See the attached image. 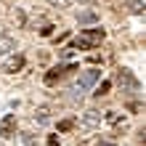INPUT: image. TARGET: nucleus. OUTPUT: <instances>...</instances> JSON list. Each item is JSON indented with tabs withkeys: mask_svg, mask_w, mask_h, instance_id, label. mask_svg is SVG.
<instances>
[{
	"mask_svg": "<svg viewBox=\"0 0 146 146\" xmlns=\"http://www.w3.org/2000/svg\"><path fill=\"white\" fill-rule=\"evenodd\" d=\"M104 37H106V32L104 29H82L80 35H77L74 40H72V50H90V48H96V45H101L104 42Z\"/></svg>",
	"mask_w": 146,
	"mask_h": 146,
	"instance_id": "nucleus-1",
	"label": "nucleus"
},
{
	"mask_svg": "<svg viewBox=\"0 0 146 146\" xmlns=\"http://www.w3.org/2000/svg\"><path fill=\"white\" fill-rule=\"evenodd\" d=\"M98 77H101V69H85L80 77H77V82H74V93H88L93 85L98 82Z\"/></svg>",
	"mask_w": 146,
	"mask_h": 146,
	"instance_id": "nucleus-2",
	"label": "nucleus"
},
{
	"mask_svg": "<svg viewBox=\"0 0 146 146\" xmlns=\"http://www.w3.org/2000/svg\"><path fill=\"white\" fill-rule=\"evenodd\" d=\"M74 69H77V64H58V66H53V69L45 74V85H56L66 72H74Z\"/></svg>",
	"mask_w": 146,
	"mask_h": 146,
	"instance_id": "nucleus-3",
	"label": "nucleus"
},
{
	"mask_svg": "<svg viewBox=\"0 0 146 146\" xmlns=\"http://www.w3.org/2000/svg\"><path fill=\"white\" fill-rule=\"evenodd\" d=\"M0 135L3 138H13L16 135V114H5L0 119Z\"/></svg>",
	"mask_w": 146,
	"mask_h": 146,
	"instance_id": "nucleus-4",
	"label": "nucleus"
},
{
	"mask_svg": "<svg viewBox=\"0 0 146 146\" xmlns=\"http://www.w3.org/2000/svg\"><path fill=\"white\" fill-rule=\"evenodd\" d=\"M117 82L122 85V88H127L130 93H135V90H138V80H135V77L130 74V69H119V72H117Z\"/></svg>",
	"mask_w": 146,
	"mask_h": 146,
	"instance_id": "nucleus-5",
	"label": "nucleus"
},
{
	"mask_svg": "<svg viewBox=\"0 0 146 146\" xmlns=\"http://www.w3.org/2000/svg\"><path fill=\"white\" fill-rule=\"evenodd\" d=\"M21 66H24V58H21V56H11V58H8V61H3V69H5L8 74L19 72Z\"/></svg>",
	"mask_w": 146,
	"mask_h": 146,
	"instance_id": "nucleus-6",
	"label": "nucleus"
},
{
	"mask_svg": "<svg viewBox=\"0 0 146 146\" xmlns=\"http://www.w3.org/2000/svg\"><path fill=\"white\" fill-rule=\"evenodd\" d=\"M80 122L85 127H96V125H101V114L98 111H85V114L80 117Z\"/></svg>",
	"mask_w": 146,
	"mask_h": 146,
	"instance_id": "nucleus-7",
	"label": "nucleus"
},
{
	"mask_svg": "<svg viewBox=\"0 0 146 146\" xmlns=\"http://www.w3.org/2000/svg\"><path fill=\"white\" fill-rule=\"evenodd\" d=\"M77 19H80V24H93V21H96V13H93V11H80Z\"/></svg>",
	"mask_w": 146,
	"mask_h": 146,
	"instance_id": "nucleus-8",
	"label": "nucleus"
},
{
	"mask_svg": "<svg viewBox=\"0 0 146 146\" xmlns=\"http://www.w3.org/2000/svg\"><path fill=\"white\" fill-rule=\"evenodd\" d=\"M104 119H106L109 125H119V122H122V114H117V111H106Z\"/></svg>",
	"mask_w": 146,
	"mask_h": 146,
	"instance_id": "nucleus-9",
	"label": "nucleus"
},
{
	"mask_svg": "<svg viewBox=\"0 0 146 146\" xmlns=\"http://www.w3.org/2000/svg\"><path fill=\"white\" fill-rule=\"evenodd\" d=\"M16 141H19V146H32V143H35V138H32L29 133H21V135H19Z\"/></svg>",
	"mask_w": 146,
	"mask_h": 146,
	"instance_id": "nucleus-10",
	"label": "nucleus"
},
{
	"mask_svg": "<svg viewBox=\"0 0 146 146\" xmlns=\"http://www.w3.org/2000/svg\"><path fill=\"white\" fill-rule=\"evenodd\" d=\"M72 127H74V119H72V117H69V119H61V122H58V130H61V133L72 130Z\"/></svg>",
	"mask_w": 146,
	"mask_h": 146,
	"instance_id": "nucleus-11",
	"label": "nucleus"
},
{
	"mask_svg": "<svg viewBox=\"0 0 146 146\" xmlns=\"http://www.w3.org/2000/svg\"><path fill=\"white\" fill-rule=\"evenodd\" d=\"M109 88H111V82H109V80H104V82H101L98 88H96V96H106V93H109Z\"/></svg>",
	"mask_w": 146,
	"mask_h": 146,
	"instance_id": "nucleus-12",
	"label": "nucleus"
},
{
	"mask_svg": "<svg viewBox=\"0 0 146 146\" xmlns=\"http://www.w3.org/2000/svg\"><path fill=\"white\" fill-rule=\"evenodd\" d=\"M130 11L133 13H143V3H141V0H133V3H130Z\"/></svg>",
	"mask_w": 146,
	"mask_h": 146,
	"instance_id": "nucleus-13",
	"label": "nucleus"
},
{
	"mask_svg": "<svg viewBox=\"0 0 146 146\" xmlns=\"http://www.w3.org/2000/svg\"><path fill=\"white\" fill-rule=\"evenodd\" d=\"M45 119H48V109H40L37 111V122H45Z\"/></svg>",
	"mask_w": 146,
	"mask_h": 146,
	"instance_id": "nucleus-14",
	"label": "nucleus"
},
{
	"mask_svg": "<svg viewBox=\"0 0 146 146\" xmlns=\"http://www.w3.org/2000/svg\"><path fill=\"white\" fill-rule=\"evenodd\" d=\"M50 32H53V27H50V24H45V27H42V29H40V35H42V37H48V35H50Z\"/></svg>",
	"mask_w": 146,
	"mask_h": 146,
	"instance_id": "nucleus-15",
	"label": "nucleus"
},
{
	"mask_svg": "<svg viewBox=\"0 0 146 146\" xmlns=\"http://www.w3.org/2000/svg\"><path fill=\"white\" fill-rule=\"evenodd\" d=\"M72 53H74L72 48H64V50H61V53H58V56H61V58H72Z\"/></svg>",
	"mask_w": 146,
	"mask_h": 146,
	"instance_id": "nucleus-16",
	"label": "nucleus"
},
{
	"mask_svg": "<svg viewBox=\"0 0 146 146\" xmlns=\"http://www.w3.org/2000/svg\"><path fill=\"white\" fill-rule=\"evenodd\" d=\"M98 146H114V143H106V141H104V143H98Z\"/></svg>",
	"mask_w": 146,
	"mask_h": 146,
	"instance_id": "nucleus-17",
	"label": "nucleus"
}]
</instances>
